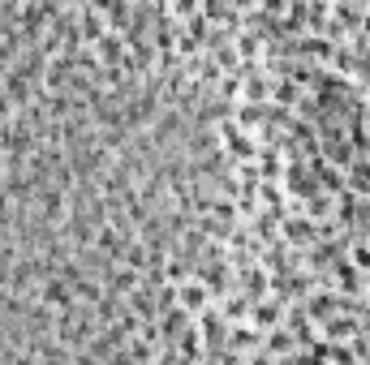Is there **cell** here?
Listing matches in <instances>:
<instances>
[{"label": "cell", "mask_w": 370, "mask_h": 365, "mask_svg": "<svg viewBox=\"0 0 370 365\" xmlns=\"http://www.w3.org/2000/svg\"><path fill=\"white\" fill-rule=\"evenodd\" d=\"M353 185H370V164H358V168H353Z\"/></svg>", "instance_id": "1"}]
</instances>
